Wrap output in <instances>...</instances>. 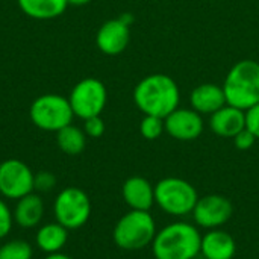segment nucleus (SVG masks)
<instances>
[{
    "mask_svg": "<svg viewBox=\"0 0 259 259\" xmlns=\"http://www.w3.org/2000/svg\"><path fill=\"white\" fill-rule=\"evenodd\" d=\"M35 175L20 159H6L0 164V196L8 200H18L33 193Z\"/></svg>",
    "mask_w": 259,
    "mask_h": 259,
    "instance_id": "9",
    "label": "nucleus"
},
{
    "mask_svg": "<svg viewBox=\"0 0 259 259\" xmlns=\"http://www.w3.org/2000/svg\"><path fill=\"white\" fill-rule=\"evenodd\" d=\"M223 91L226 103L247 111L259 103V62L244 59L237 62L228 73Z\"/></svg>",
    "mask_w": 259,
    "mask_h": 259,
    "instance_id": "3",
    "label": "nucleus"
},
{
    "mask_svg": "<svg viewBox=\"0 0 259 259\" xmlns=\"http://www.w3.org/2000/svg\"><path fill=\"white\" fill-rule=\"evenodd\" d=\"M106 100L108 93L103 82L94 77H87L77 82L68 96L73 114L82 120L100 115L106 106Z\"/></svg>",
    "mask_w": 259,
    "mask_h": 259,
    "instance_id": "8",
    "label": "nucleus"
},
{
    "mask_svg": "<svg viewBox=\"0 0 259 259\" xmlns=\"http://www.w3.org/2000/svg\"><path fill=\"white\" fill-rule=\"evenodd\" d=\"M44 259H73L71 256H68V255H65V253H62V252H56V253H50V255H47Z\"/></svg>",
    "mask_w": 259,
    "mask_h": 259,
    "instance_id": "28",
    "label": "nucleus"
},
{
    "mask_svg": "<svg viewBox=\"0 0 259 259\" xmlns=\"http://www.w3.org/2000/svg\"><path fill=\"white\" fill-rule=\"evenodd\" d=\"M237 252L235 240L226 231L209 229L202 235L200 253L205 259H232Z\"/></svg>",
    "mask_w": 259,
    "mask_h": 259,
    "instance_id": "15",
    "label": "nucleus"
},
{
    "mask_svg": "<svg viewBox=\"0 0 259 259\" xmlns=\"http://www.w3.org/2000/svg\"><path fill=\"white\" fill-rule=\"evenodd\" d=\"M17 3L21 12L33 20H53L68 6L67 0H17Z\"/></svg>",
    "mask_w": 259,
    "mask_h": 259,
    "instance_id": "18",
    "label": "nucleus"
},
{
    "mask_svg": "<svg viewBox=\"0 0 259 259\" xmlns=\"http://www.w3.org/2000/svg\"><path fill=\"white\" fill-rule=\"evenodd\" d=\"M165 131L170 137L179 141H191L203 132V120L194 109H175L164 118Z\"/></svg>",
    "mask_w": 259,
    "mask_h": 259,
    "instance_id": "11",
    "label": "nucleus"
},
{
    "mask_svg": "<svg viewBox=\"0 0 259 259\" xmlns=\"http://www.w3.org/2000/svg\"><path fill=\"white\" fill-rule=\"evenodd\" d=\"M134 100L144 115L165 118L178 109L181 93L170 76L155 73L138 82L134 90Z\"/></svg>",
    "mask_w": 259,
    "mask_h": 259,
    "instance_id": "1",
    "label": "nucleus"
},
{
    "mask_svg": "<svg viewBox=\"0 0 259 259\" xmlns=\"http://www.w3.org/2000/svg\"><path fill=\"white\" fill-rule=\"evenodd\" d=\"M246 127L259 140V103L246 111Z\"/></svg>",
    "mask_w": 259,
    "mask_h": 259,
    "instance_id": "27",
    "label": "nucleus"
},
{
    "mask_svg": "<svg viewBox=\"0 0 259 259\" xmlns=\"http://www.w3.org/2000/svg\"><path fill=\"white\" fill-rule=\"evenodd\" d=\"M202 235L194 225L170 223L156 232L152 252L156 259H194L200 253Z\"/></svg>",
    "mask_w": 259,
    "mask_h": 259,
    "instance_id": "2",
    "label": "nucleus"
},
{
    "mask_svg": "<svg viewBox=\"0 0 259 259\" xmlns=\"http://www.w3.org/2000/svg\"><path fill=\"white\" fill-rule=\"evenodd\" d=\"M56 187V176L50 171H39L33 179V190L39 193H49Z\"/></svg>",
    "mask_w": 259,
    "mask_h": 259,
    "instance_id": "24",
    "label": "nucleus"
},
{
    "mask_svg": "<svg viewBox=\"0 0 259 259\" xmlns=\"http://www.w3.org/2000/svg\"><path fill=\"white\" fill-rule=\"evenodd\" d=\"M197 200L196 188L181 178H165L155 185V203L170 215L191 214Z\"/></svg>",
    "mask_w": 259,
    "mask_h": 259,
    "instance_id": "5",
    "label": "nucleus"
},
{
    "mask_svg": "<svg viewBox=\"0 0 259 259\" xmlns=\"http://www.w3.org/2000/svg\"><path fill=\"white\" fill-rule=\"evenodd\" d=\"M140 131L146 140H156L165 131L164 118L153 117V115H144V118L140 124Z\"/></svg>",
    "mask_w": 259,
    "mask_h": 259,
    "instance_id": "22",
    "label": "nucleus"
},
{
    "mask_svg": "<svg viewBox=\"0 0 259 259\" xmlns=\"http://www.w3.org/2000/svg\"><path fill=\"white\" fill-rule=\"evenodd\" d=\"M191 108L199 114H214L226 103V96L223 87L217 83H203L193 90L191 97Z\"/></svg>",
    "mask_w": 259,
    "mask_h": 259,
    "instance_id": "16",
    "label": "nucleus"
},
{
    "mask_svg": "<svg viewBox=\"0 0 259 259\" xmlns=\"http://www.w3.org/2000/svg\"><path fill=\"white\" fill-rule=\"evenodd\" d=\"M83 121H85V124H83V132H85L87 137L100 138V137L105 134V121L102 120L100 115L87 118V120H83Z\"/></svg>",
    "mask_w": 259,
    "mask_h": 259,
    "instance_id": "25",
    "label": "nucleus"
},
{
    "mask_svg": "<svg viewBox=\"0 0 259 259\" xmlns=\"http://www.w3.org/2000/svg\"><path fill=\"white\" fill-rule=\"evenodd\" d=\"M12 214L15 225H18L23 229H32L38 226L44 217V202L41 196L30 193L17 200Z\"/></svg>",
    "mask_w": 259,
    "mask_h": 259,
    "instance_id": "17",
    "label": "nucleus"
},
{
    "mask_svg": "<svg viewBox=\"0 0 259 259\" xmlns=\"http://www.w3.org/2000/svg\"><path fill=\"white\" fill-rule=\"evenodd\" d=\"M67 240H68V229H65L58 222L42 225L35 237L36 247L47 255L61 252L62 247L67 244Z\"/></svg>",
    "mask_w": 259,
    "mask_h": 259,
    "instance_id": "19",
    "label": "nucleus"
},
{
    "mask_svg": "<svg viewBox=\"0 0 259 259\" xmlns=\"http://www.w3.org/2000/svg\"><path fill=\"white\" fill-rule=\"evenodd\" d=\"M56 143L67 155H79L87 146V135L77 126L68 124L56 132Z\"/></svg>",
    "mask_w": 259,
    "mask_h": 259,
    "instance_id": "20",
    "label": "nucleus"
},
{
    "mask_svg": "<svg viewBox=\"0 0 259 259\" xmlns=\"http://www.w3.org/2000/svg\"><path fill=\"white\" fill-rule=\"evenodd\" d=\"M12 225H14V214L9 209L8 203L3 199H0V240L9 235V232L12 231Z\"/></svg>",
    "mask_w": 259,
    "mask_h": 259,
    "instance_id": "23",
    "label": "nucleus"
},
{
    "mask_svg": "<svg viewBox=\"0 0 259 259\" xmlns=\"http://www.w3.org/2000/svg\"><path fill=\"white\" fill-rule=\"evenodd\" d=\"M234 212L232 202L220 194H209L205 197H199L194 209L193 217L196 225L205 229H219L223 226Z\"/></svg>",
    "mask_w": 259,
    "mask_h": 259,
    "instance_id": "10",
    "label": "nucleus"
},
{
    "mask_svg": "<svg viewBox=\"0 0 259 259\" xmlns=\"http://www.w3.org/2000/svg\"><path fill=\"white\" fill-rule=\"evenodd\" d=\"M156 235V223L149 211L131 209L115 225L112 238L123 250H141L150 246Z\"/></svg>",
    "mask_w": 259,
    "mask_h": 259,
    "instance_id": "4",
    "label": "nucleus"
},
{
    "mask_svg": "<svg viewBox=\"0 0 259 259\" xmlns=\"http://www.w3.org/2000/svg\"><path fill=\"white\" fill-rule=\"evenodd\" d=\"M131 39L129 24L121 18H114L105 21L96 35V44L99 50L105 55L115 56L126 50Z\"/></svg>",
    "mask_w": 259,
    "mask_h": 259,
    "instance_id": "12",
    "label": "nucleus"
},
{
    "mask_svg": "<svg viewBox=\"0 0 259 259\" xmlns=\"http://www.w3.org/2000/svg\"><path fill=\"white\" fill-rule=\"evenodd\" d=\"M91 0H67L68 5L71 6H83V5H88Z\"/></svg>",
    "mask_w": 259,
    "mask_h": 259,
    "instance_id": "29",
    "label": "nucleus"
},
{
    "mask_svg": "<svg viewBox=\"0 0 259 259\" xmlns=\"http://www.w3.org/2000/svg\"><path fill=\"white\" fill-rule=\"evenodd\" d=\"M209 124L215 135L234 138L246 127V111L231 105H225L223 108L211 114Z\"/></svg>",
    "mask_w": 259,
    "mask_h": 259,
    "instance_id": "14",
    "label": "nucleus"
},
{
    "mask_svg": "<svg viewBox=\"0 0 259 259\" xmlns=\"http://www.w3.org/2000/svg\"><path fill=\"white\" fill-rule=\"evenodd\" d=\"M29 117L38 129L58 132L71 124L74 114L68 97L59 94H42L32 102L29 108Z\"/></svg>",
    "mask_w": 259,
    "mask_h": 259,
    "instance_id": "6",
    "label": "nucleus"
},
{
    "mask_svg": "<svg viewBox=\"0 0 259 259\" xmlns=\"http://www.w3.org/2000/svg\"><path fill=\"white\" fill-rule=\"evenodd\" d=\"M256 140H258V138H256L247 127H244L240 134H237V135L234 137L235 146H237V149H240V150H247V149H250V147L255 144Z\"/></svg>",
    "mask_w": 259,
    "mask_h": 259,
    "instance_id": "26",
    "label": "nucleus"
},
{
    "mask_svg": "<svg viewBox=\"0 0 259 259\" xmlns=\"http://www.w3.org/2000/svg\"><path fill=\"white\" fill-rule=\"evenodd\" d=\"M123 199L131 209L150 211L155 205V187L141 176L129 178L121 188Z\"/></svg>",
    "mask_w": 259,
    "mask_h": 259,
    "instance_id": "13",
    "label": "nucleus"
},
{
    "mask_svg": "<svg viewBox=\"0 0 259 259\" xmlns=\"http://www.w3.org/2000/svg\"><path fill=\"white\" fill-rule=\"evenodd\" d=\"M53 215L68 231L82 228L91 215V202L80 188H64L53 202Z\"/></svg>",
    "mask_w": 259,
    "mask_h": 259,
    "instance_id": "7",
    "label": "nucleus"
},
{
    "mask_svg": "<svg viewBox=\"0 0 259 259\" xmlns=\"http://www.w3.org/2000/svg\"><path fill=\"white\" fill-rule=\"evenodd\" d=\"M32 246L23 240H11L0 246V259H32Z\"/></svg>",
    "mask_w": 259,
    "mask_h": 259,
    "instance_id": "21",
    "label": "nucleus"
}]
</instances>
